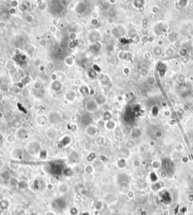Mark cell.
<instances>
[{
    "mask_svg": "<svg viewBox=\"0 0 193 215\" xmlns=\"http://www.w3.org/2000/svg\"><path fill=\"white\" fill-rule=\"evenodd\" d=\"M44 215H57V214L54 211H45Z\"/></svg>",
    "mask_w": 193,
    "mask_h": 215,
    "instance_id": "3957f363",
    "label": "cell"
},
{
    "mask_svg": "<svg viewBox=\"0 0 193 215\" xmlns=\"http://www.w3.org/2000/svg\"><path fill=\"white\" fill-rule=\"evenodd\" d=\"M57 190V191H58V193H59L60 194L63 195V194H66V193L69 191L70 187H69V186L67 184H66V183H61L60 184L58 185Z\"/></svg>",
    "mask_w": 193,
    "mask_h": 215,
    "instance_id": "6da1fadb",
    "label": "cell"
},
{
    "mask_svg": "<svg viewBox=\"0 0 193 215\" xmlns=\"http://www.w3.org/2000/svg\"><path fill=\"white\" fill-rule=\"evenodd\" d=\"M4 199V198H3V196L2 195V194H0V202L2 201V200H3Z\"/></svg>",
    "mask_w": 193,
    "mask_h": 215,
    "instance_id": "277c9868",
    "label": "cell"
},
{
    "mask_svg": "<svg viewBox=\"0 0 193 215\" xmlns=\"http://www.w3.org/2000/svg\"><path fill=\"white\" fill-rule=\"evenodd\" d=\"M9 202L6 199H4L3 200H2L0 202V208H2V209H6L9 207Z\"/></svg>",
    "mask_w": 193,
    "mask_h": 215,
    "instance_id": "7a4b0ae2",
    "label": "cell"
}]
</instances>
